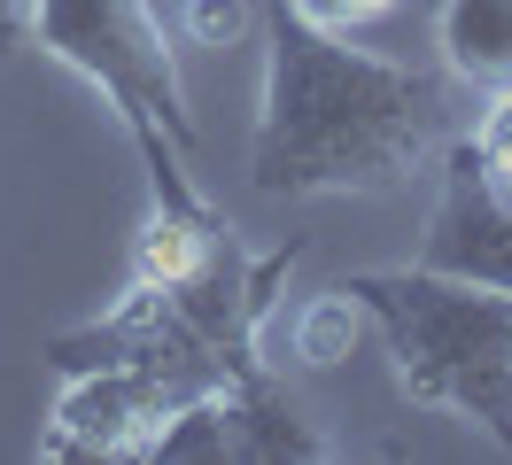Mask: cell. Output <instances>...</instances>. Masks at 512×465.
Wrapping results in <instances>:
<instances>
[{"label":"cell","mask_w":512,"mask_h":465,"mask_svg":"<svg viewBox=\"0 0 512 465\" xmlns=\"http://www.w3.org/2000/svg\"><path fill=\"white\" fill-rule=\"evenodd\" d=\"M311 24H334V31H350V24H373V16H388L396 0H295Z\"/></svg>","instance_id":"obj_10"},{"label":"cell","mask_w":512,"mask_h":465,"mask_svg":"<svg viewBox=\"0 0 512 465\" xmlns=\"http://www.w3.org/2000/svg\"><path fill=\"white\" fill-rule=\"evenodd\" d=\"M435 47L450 78L466 86H512V0H435Z\"/></svg>","instance_id":"obj_6"},{"label":"cell","mask_w":512,"mask_h":465,"mask_svg":"<svg viewBox=\"0 0 512 465\" xmlns=\"http://www.w3.org/2000/svg\"><path fill=\"white\" fill-rule=\"evenodd\" d=\"M466 140H474L481 171H489V179H497V186L512 194V86H497V93H489V109H481V124L466 132Z\"/></svg>","instance_id":"obj_8"},{"label":"cell","mask_w":512,"mask_h":465,"mask_svg":"<svg viewBox=\"0 0 512 465\" xmlns=\"http://www.w3.org/2000/svg\"><path fill=\"white\" fill-rule=\"evenodd\" d=\"M419 272L512 295V194L481 171L474 140H443V186L419 225Z\"/></svg>","instance_id":"obj_5"},{"label":"cell","mask_w":512,"mask_h":465,"mask_svg":"<svg viewBox=\"0 0 512 465\" xmlns=\"http://www.w3.org/2000/svg\"><path fill=\"white\" fill-rule=\"evenodd\" d=\"M194 388H218L171 357H117V365H78L63 372L55 419L39 434V458H148V434L163 411Z\"/></svg>","instance_id":"obj_4"},{"label":"cell","mask_w":512,"mask_h":465,"mask_svg":"<svg viewBox=\"0 0 512 465\" xmlns=\"http://www.w3.org/2000/svg\"><path fill=\"white\" fill-rule=\"evenodd\" d=\"M24 39H32V8L24 0H0V55H16Z\"/></svg>","instance_id":"obj_11"},{"label":"cell","mask_w":512,"mask_h":465,"mask_svg":"<svg viewBox=\"0 0 512 465\" xmlns=\"http://www.w3.org/2000/svg\"><path fill=\"white\" fill-rule=\"evenodd\" d=\"M334 287L357 303V318L381 326L404 396L427 411H458L497 450H512V295L419 272V264L350 272Z\"/></svg>","instance_id":"obj_2"},{"label":"cell","mask_w":512,"mask_h":465,"mask_svg":"<svg viewBox=\"0 0 512 465\" xmlns=\"http://www.w3.org/2000/svg\"><path fill=\"white\" fill-rule=\"evenodd\" d=\"M450 93L435 70L350 47L295 0L264 8V109L249 132V186L272 202L303 194H388L443 155Z\"/></svg>","instance_id":"obj_1"},{"label":"cell","mask_w":512,"mask_h":465,"mask_svg":"<svg viewBox=\"0 0 512 465\" xmlns=\"http://www.w3.org/2000/svg\"><path fill=\"white\" fill-rule=\"evenodd\" d=\"M32 8V39L47 55L78 70L86 86L109 93L117 124L132 132V148L148 163V186H187L179 155H194V109L179 86V62L163 39L148 0H24Z\"/></svg>","instance_id":"obj_3"},{"label":"cell","mask_w":512,"mask_h":465,"mask_svg":"<svg viewBox=\"0 0 512 465\" xmlns=\"http://www.w3.org/2000/svg\"><path fill=\"white\" fill-rule=\"evenodd\" d=\"M350 341H357V303L342 287H326L319 303L295 318V357H303V365H342Z\"/></svg>","instance_id":"obj_7"},{"label":"cell","mask_w":512,"mask_h":465,"mask_svg":"<svg viewBox=\"0 0 512 465\" xmlns=\"http://www.w3.org/2000/svg\"><path fill=\"white\" fill-rule=\"evenodd\" d=\"M241 24H249L241 0H187V39H202V47H225Z\"/></svg>","instance_id":"obj_9"}]
</instances>
